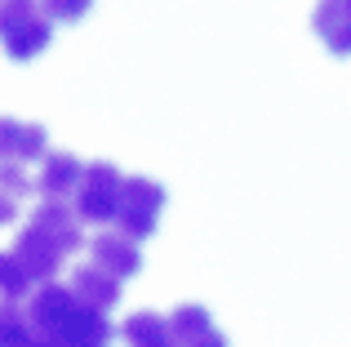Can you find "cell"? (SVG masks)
Segmentation results:
<instances>
[{
	"label": "cell",
	"mask_w": 351,
	"mask_h": 347,
	"mask_svg": "<svg viewBox=\"0 0 351 347\" xmlns=\"http://www.w3.org/2000/svg\"><path fill=\"white\" fill-rule=\"evenodd\" d=\"M27 316H32V330L45 334L53 347H107L112 343V321L98 307H85L71 285L58 280H45L27 294Z\"/></svg>",
	"instance_id": "1"
},
{
	"label": "cell",
	"mask_w": 351,
	"mask_h": 347,
	"mask_svg": "<svg viewBox=\"0 0 351 347\" xmlns=\"http://www.w3.org/2000/svg\"><path fill=\"white\" fill-rule=\"evenodd\" d=\"M53 40V18L40 0H0V49L14 62L45 53Z\"/></svg>",
	"instance_id": "2"
},
{
	"label": "cell",
	"mask_w": 351,
	"mask_h": 347,
	"mask_svg": "<svg viewBox=\"0 0 351 347\" xmlns=\"http://www.w3.org/2000/svg\"><path fill=\"white\" fill-rule=\"evenodd\" d=\"M120 191H125V174H120L112 160H94L80 174V187L71 196L80 223H116V205Z\"/></svg>",
	"instance_id": "3"
},
{
	"label": "cell",
	"mask_w": 351,
	"mask_h": 347,
	"mask_svg": "<svg viewBox=\"0 0 351 347\" xmlns=\"http://www.w3.org/2000/svg\"><path fill=\"white\" fill-rule=\"evenodd\" d=\"M160 209H165V187L156 178H125V191H120V205H116V227L134 241H147L160 223Z\"/></svg>",
	"instance_id": "4"
},
{
	"label": "cell",
	"mask_w": 351,
	"mask_h": 347,
	"mask_svg": "<svg viewBox=\"0 0 351 347\" xmlns=\"http://www.w3.org/2000/svg\"><path fill=\"white\" fill-rule=\"evenodd\" d=\"M45 125L36 121H18V116H0V165H32L45 160Z\"/></svg>",
	"instance_id": "5"
},
{
	"label": "cell",
	"mask_w": 351,
	"mask_h": 347,
	"mask_svg": "<svg viewBox=\"0 0 351 347\" xmlns=\"http://www.w3.org/2000/svg\"><path fill=\"white\" fill-rule=\"evenodd\" d=\"M9 254H14V259L27 267V276H32L36 285L53 280V276H58V267H62V259H67V254H62L58 245H53L40 227H32V223L18 232V241H14V250H9Z\"/></svg>",
	"instance_id": "6"
},
{
	"label": "cell",
	"mask_w": 351,
	"mask_h": 347,
	"mask_svg": "<svg viewBox=\"0 0 351 347\" xmlns=\"http://www.w3.org/2000/svg\"><path fill=\"white\" fill-rule=\"evenodd\" d=\"M27 223L40 227L62 254H76L80 241H85V236H80V214H76V205H67V200H40Z\"/></svg>",
	"instance_id": "7"
},
{
	"label": "cell",
	"mask_w": 351,
	"mask_h": 347,
	"mask_svg": "<svg viewBox=\"0 0 351 347\" xmlns=\"http://www.w3.org/2000/svg\"><path fill=\"white\" fill-rule=\"evenodd\" d=\"M80 174H85V165L71 152H45L40 174H36V191H40V200H71L80 187Z\"/></svg>",
	"instance_id": "8"
},
{
	"label": "cell",
	"mask_w": 351,
	"mask_h": 347,
	"mask_svg": "<svg viewBox=\"0 0 351 347\" xmlns=\"http://www.w3.org/2000/svg\"><path fill=\"white\" fill-rule=\"evenodd\" d=\"M89 254H94L98 267H107V272H112V276H120V280L138 276V267H143L138 241H134V236H125L120 227H116V232H98L94 241H89Z\"/></svg>",
	"instance_id": "9"
},
{
	"label": "cell",
	"mask_w": 351,
	"mask_h": 347,
	"mask_svg": "<svg viewBox=\"0 0 351 347\" xmlns=\"http://www.w3.org/2000/svg\"><path fill=\"white\" fill-rule=\"evenodd\" d=\"M71 294L80 298L85 307H98V312H112V307L120 303V276H112L107 267H98L94 259L80 263L76 272H71Z\"/></svg>",
	"instance_id": "10"
},
{
	"label": "cell",
	"mask_w": 351,
	"mask_h": 347,
	"mask_svg": "<svg viewBox=\"0 0 351 347\" xmlns=\"http://www.w3.org/2000/svg\"><path fill=\"white\" fill-rule=\"evenodd\" d=\"M169 330H173V343L178 347H227V339L214 330L209 312L200 303H182L169 312Z\"/></svg>",
	"instance_id": "11"
},
{
	"label": "cell",
	"mask_w": 351,
	"mask_h": 347,
	"mask_svg": "<svg viewBox=\"0 0 351 347\" xmlns=\"http://www.w3.org/2000/svg\"><path fill=\"white\" fill-rule=\"evenodd\" d=\"M311 27L334 53H351V0H320Z\"/></svg>",
	"instance_id": "12"
},
{
	"label": "cell",
	"mask_w": 351,
	"mask_h": 347,
	"mask_svg": "<svg viewBox=\"0 0 351 347\" xmlns=\"http://www.w3.org/2000/svg\"><path fill=\"white\" fill-rule=\"evenodd\" d=\"M120 339H125V347H178L169 330V316L160 312H134L120 325Z\"/></svg>",
	"instance_id": "13"
},
{
	"label": "cell",
	"mask_w": 351,
	"mask_h": 347,
	"mask_svg": "<svg viewBox=\"0 0 351 347\" xmlns=\"http://www.w3.org/2000/svg\"><path fill=\"white\" fill-rule=\"evenodd\" d=\"M32 339V316L18 298H0V347H27Z\"/></svg>",
	"instance_id": "14"
},
{
	"label": "cell",
	"mask_w": 351,
	"mask_h": 347,
	"mask_svg": "<svg viewBox=\"0 0 351 347\" xmlns=\"http://www.w3.org/2000/svg\"><path fill=\"white\" fill-rule=\"evenodd\" d=\"M32 289H36V280L27 276L23 263H18L14 254H0V298H18V303H23Z\"/></svg>",
	"instance_id": "15"
},
{
	"label": "cell",
	"mask_w": 351,
	"mask_h": 347,
	"mask_svg": "<svg viewBox=\"0 0 351 347\" xmlns=\"http://www.w3.org/2000/svg\"><path fill=\"white\" fill-rule=\"evenodd\" d=\"M40 5L53 23H80V18L94 9V0H40Z\"/></svg>",
	"instance_id": "16"
},
{
	"label": "cell",
	"mask_w": 351,
	"mask_h": 347,
	"mask_svg": "<svg viewBox=\"0 0 351 347\" xmlns=\"http://www.w3.org/2000/svg\"><path fill=\"white\" fill-rule=\"evenodd\" d=\"M18 205H23V200L14 196V191H5L0 187V223H14V214H18Z\"/></svg>",
	"instance_id": "17"
},
{
	"label": "cell",
	"mask_w": 351,
	"mask_h": 347,
	"mask_svg": "<svg viewBox=\"0 0 351 347\" xmlns=\"http://www.w3.org/2000/svg\"><path fill=\"white\" fill-rule=\"evenodd\" d=\"M27 347H53V343L45 339V334H36V330H32V339H27Z\"/></svg>",
	"instance_id": "18"
}]
</instances>
